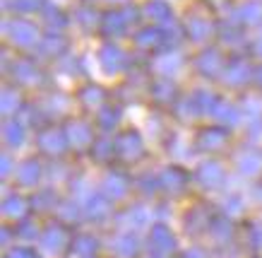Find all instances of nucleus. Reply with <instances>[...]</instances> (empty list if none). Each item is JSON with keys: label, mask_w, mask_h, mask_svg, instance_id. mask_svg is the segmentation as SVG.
<instances>
[{"label": "nucleus", "mask_w": 262, "mask_h": 258, "mask_svg": "<svg viewBox=\"0 0 262 258\" xmlns=\"http://www.w3.org/2000/svg\"><path fill=\"white\" fill-rule=\"evenodd\" d=\"M75 140H70L72 145H89L92 143V133L87 130V126L84 123H75Z\"/></svg>", "instance_id": "f8f14e48"}, {"label": "nucleus", "mask_w": 262, "mask_h": 258, "mask_svg": "<svg viewBox=\"0 0 262 258\" xmlns=\"http://www.w3.org/2000/svg\"><path fill=\"white\" fill-rule=\"evenodd\" d=\"M36 176H39V164H36V162H24L19 174H17L19 184H34Z\"/></svg>", "instance_id": "9d476101"}, {"label": "nucleus", "mask_w": 262, "mask_h": 258, "mask_svg": "<svg viewBox=\"0 0 262 258\" xmlns=\"http://www.w3.org/2000/svg\"><path fill=\"white\" fill-rule=\"evenodd\" d=\"M41 3H43V0H15L17 8H19V10H27V12H29V10L41 8Z\"/></svg>", "instance_id": "f3484780"}, {"label": "nucleus", "mask_w": 262, "mask_h": 258, "mask_svg": "<svg viewBox=\"0 0 262 258\" xmlns=\"http://www.w3.org/2000/svg\"><path fill=\"white\" fill-rule=\"evenodd\" d=\"M125 15H120V12H106L101 17V29L103 34H108V36H120V34L125 32Z\"/></svg>", "instance_id": "f03ea898"}, {"label": "nucleus", "mask_w": 262, "mask_h": 258, "mask_svg": "<svg viewBox=\"0 0 262 258\" xmlns=\"http://www.w3.org/2000/svg\"><path fill=\"white\" fill-rule=\"evenodd\" d=\"M226 143V133L224 130H207L200 135V145L209 147V150H219V147Z\"/></svg>", "instance_id": "1a4fd4ad"}, {"label": "nucleus", "mask_w": 262, "mask_h": 258, "mask_svg": "<svg viewBox=\"0 0 262 258\" xmlns=\"http://www.w3.org/2000/svg\"><path fill=\"white\" fill-rule=\"evenodd\" d=\"M96 12H94V10H89V8H82V10H77V19H80V22H82V25H84V27H89V22H92V25H94V22H96Z\"/></svg>", "instance_id": "dca6fc26"}, {"label": "nucleus", "mask_w": 262, "mask_h": 258, "mask_svg": "<svg viewBox=\"0 0 262 258\" xmlns=\"http://www.w3.org/2000/svg\"><path fill=\"white\" fill-rule=\"evenodd\" d=\"M99 58H101L103 70H108V73H116L120 65L125 63V56H123V51H118L116 46H103L101 53H99Z\"/></svg>", "instance_id": "7ed1b4c3"}, {"label": "nucleus", "mask_w": 262, "mask_h": 258, "mask_svg": "<svg viewBox=\"0 0 262 258\" xmlns=\"http://www.w3.org/2000/svg\"><path fill=\"white\" fill-rule=\"evenodd\" d=\"M63 49H65V39H60L58 34H51V36L43 39V51H46V53H51V51L58 53V51H63Z\"/></svg>", "instance_id": "ddd939ff"}, {"label": "nucleus", "mask_w": 262, "mask_h": 258, "mask_svg": "<svg viewBox=\"0 0 262 258\" xmlns=\"http://www.w3.org/2000/svg\"><path fill=\"white\" fill-rule=\"evenodd\" d=\"M238 17H241V22H246V25H255V22H260L262 19V3H257V0L246 3V5L238 10Z\"/></svg>", "instance_id": "0eeeda50"}, {"label": "nucleus", "mask_w": 262, "mask_h": 258, "mask_svg": "<svg viewBox=\"0 0 262 258\" xmlns=\"http://www.w3.org/2000/svg\"><path fill=\"white\" fill-rule=\"evenodd\" d=\"M257 49H260V51H262V39H260V41H257Z\"/></svg>", "instance_id": "a211bd4d"}, {"label": "nucleus", "mask_w": 262, "mask_h": 258, "mask_svg": "<svg viewBox=\"0 0 262 258\" xmlns=\"http://www.w3.org/2000/svg\"><path fill=\"white\" fill-rule=\"evenodd\" d=\"M198 65H200V70L207 75V70H209V75H214L219 68L224 65V58L216 53V51H205L202 56L198 58Z\"/></svg>", "instance_id": "423d86ee"}, {"label": "nucleus", "mask_w": 262, "mask_h": 258, "mask_svg": "<svg viewBox=\"0 0 262 258\" xmlns=\"http://www.w3.org/2000/svg\"><path fill=\"white\" fill-rule=\"evenodd\" d=\"M248 68H246V63H243V61H231V65L229 68H226V80L229 82H241L243 80V77H246V73Z\"/></svg>", "instance_id": "9b49d317"}, {"label": "nucleus", "mask_w": 262, "mask_h": 258, "mask_svg": "<svg viewBox=\"0 0 262 258\" xmlns=\"http://www.w3.org/2000/svg\"><path fill=\"white\" fill-rule=\"evenodd\" d=\"M8 32H10V39L19 44V46H32L36 41V27L24 22V19H15L8 25Z\"/></svg>", "instance_id": "f257e3e1"}, {"label": "nucleus", "mask_w": 262, "mask_h": 258, "mask_svg": "<svg viewBox=\"0 0 262 258\" xmlns=\"http://www.w3.org/2000/svg\"><path fill=\"white\" fill-rule=\"evenodd\" d=\"M144 15L149 17V19H154V22H168L173 12H171V8H168L164 0H149L144 5Z\"/></svg>", "instance_id": "20e7f679"}, {"label": "nucleus", "mask_w": 262, "mask_h": 258, "mask_svg": "<svg viewBox=\"0 0 262 258\" xmlns=\"http://www.w3.org/2000/svg\"><path fill=\"white\" fill-rule=\"evenodd\" d=\"M185 32H188V36H190L192 41H202L209 36L212 27H209V22L202 19V17H192V19H188V25H185Z\"/></svg>", "instance_id": "39448f33"}, {"label": "nucleus", "mask_w": 262, "mask_h": 258, "mask_svg": "<svg viewBox=\"0 0 262 258\" xmlns=\"http://www.w3.org/2000/svg\"><path fill=\"white\" fill-rule=\"evenodd\" d=\"M200 176H202V181L212 184V181H219V178H222V169H219L216 164H205V167L200 169Z\"/></svg>", "instance_id": "4468645a"}, {"label": "nucleus", "mask_w": 262, "mask_h": 258, "mask_svg": "<svg viewBox=\"0 0 262 258\" xmlns=\"http://www.w3.org/2000/svg\"><path fill=\"white\" fill-rule=\"evenodd\" d=\"M46 22L48 25H65V17L60 15V10H56V8H48L46 10Z\"/></svg>", "instance_id": "2eb2a0df"}, {"label": "nucleus", "mask_w": 262, "mask_h": 258, "mask_svg": "<svg viewBox=\"0 0 262 258\" xmlns=\"http://www.w3.org/2000/svg\"><path fill=\"white\" fill-rule=\"evenodd\" d=\"M137 46H142V49H154V46H159L161 41H164V34L159 29H142V32L137 34Z\"/></svg>", "instance_id": "6e6552de"}]
</instances>
